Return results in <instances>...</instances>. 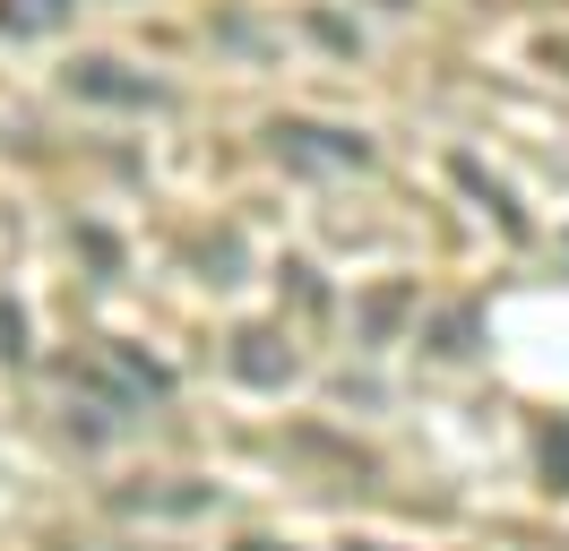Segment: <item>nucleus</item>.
<instances>
[{
	"label": "nucleus",
	"instance_id": "20e7f679",
	"mask_svg": "<svg viewBox=\"0 0 569 551\" xmlns=\"http://www.w3.org/2000/svg\"><path fill=\"white\" fill-rule=\"evenodd\" d=\"M70 27V0H0V34H52Z\"/></svg>",
	"mask_w": 569,
	"mask_h": 551
},
{
	"label": "nucleus",
	"instance_id": "0eeeda50",
	"mask_svg": "<svg viewBox=\"0 0 569 551\" xmlns=\"http://www.w3.org/2000/svg\"><path fill=\"white\" fill-rule=\"evenodd\" d=\"M242 551H277V543H242Z\"/></svg>",
	"mask_w": 569,
	"mask_h": 551
},
{
	"label": "nucleus",
	"instance_id": "f257e3e1",
	"mask_svg": "<svg viewBox=\"0 0 569 551\" xmlns=\"http://www.w3.org/2000/svg\"><path fill=\"white\" fill-rule=\"evenodd\" d=\"M70 96H87V103H130V112H147V103H164V87L156 78H130L121 61H70Z\"/></svg>",
	"mask_w": 569,
	"mask_h": 551
},
{
	"label": "nucleus",
	"instance_id": "39448f33",
	"mask_svg": "<svg viewBox=\"0 0 569 551\" xmlns=\"http://www.w3.org/2000/svg\"><path fill=\"white\" fill-rule=\"evenodd\" d=\"M543 465H552V482L569 491V431H543Z\"/></svg>",
	"mask_w": 569,
	"mask_h": 551
},
{
	"label": "nucleus",
	"instance_id": "423d86ee",
	"mask_svg": "<svg viewBox=\"0 0 569 551\" xmlns=\"http://www.w3.org/2000/svg\"><path fill=\"white\" fill-rule=\"evenodd\" d=\"M466 337H475V319H466V310H458V319H440V353H466Z\"/></svg>",
	"mask_w": 569,
	"mask_h": 551
},
{
	"label": "nucleus",
	"instance_id": "7ed1b4c3",
	"mask_svg": "<svg viewBox=\"0 0 569 551\" xmlns=\"http://www.w3.org/2000/svg\"><path fill=\"white\" fill-rule=\"evenodd\" d=\"M233 344H242V353H233V371H242V379H259V388L293 371V353H277V337H268V328H250V337H233Z\"/></svg>",
	"mask_w": 569,
	"mask_h": 551
},
{
	"label": "nucleus",
	"instance_id": "f03ea898",
	"mask_svg": "<svg viewBox=\"0 0 569 551\" xmlns=\"http://www.w3.org/2000/svg\"><path fill=\"white\" fill-rule=\"evenodd\" d=\"M277 156H293V164H371V147H362L355 130H320V121H277Z\"/></svg>",
	"mask_w": 569,
	"mask_h": 551
}]
</instances>
